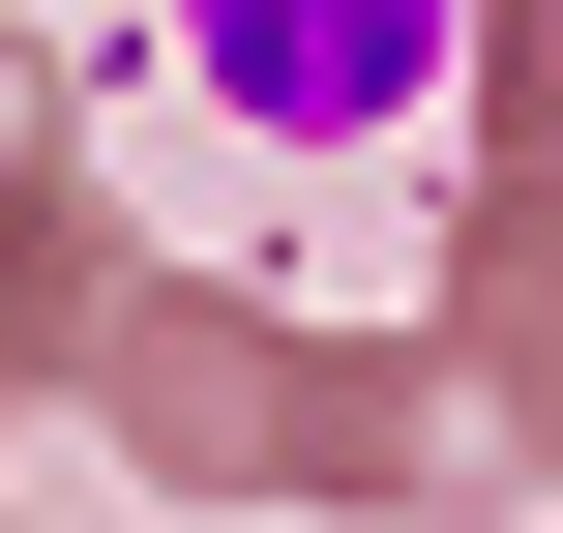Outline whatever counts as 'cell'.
I'll return each instance as SVG.
<instances>
[{"mask_svg": "<svg viewBox=\"0 0 563 533\" xmlns=\"http://www.w3.org/2000/svg\"><path fill=\"white\" fill-rule=\"evenodd\" d=\"M178 59L238 89V119H297V148H356L416 59H445V0H178Z\"/></svg>", "mask_w": 563, "mask_h": 533, "instance_id": "cell-1", "label": "cell"}]
</instances>
